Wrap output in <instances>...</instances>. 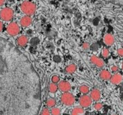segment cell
Returning a JSON list of instances; mask_svg holds the SVG:
<instances>
[{"mask_svg": "<svg viewBox=\"0 0 123 115\" xmlns=\"http://www.w3.org/2000/svg\"><path fill=\"white\" fill-rule=\"evenodd\" d=\"M84 114L85 110L82 107H75L71 112V115H83Z\"/></svg>", "mask_w": 123, "mask_h": 115, "instance_id": "cell-14", "label": "cell"}, {"mask_svg": "<svg viewBox=\"0 0 123 115\" xmlns=\"http://www.w3.org/2000/svg\"><path fill=\"white\" fill-rule=\"evenodd\" d=\"M61 109L58 107H53L50 110L51 115H61Z\"/></svg>", "mask_w": 123, "mask_h": 115, "instance_id": "cell-19", "label": "cell"}, {"mask_svg": "<svg viewBox=\"0 0 123 115\" xmlns=\"http://www.w3.org/2000/svg\"><path fill=\"white\" fill-rule=\"evenodd\" d=\"M14 16V10L10 8H4L0 10V19L4 21H10Z\"/></svg>", "mask_w": 123, "mask_h": 115, "instance_id": "cell-3", "label": "cell"}, {"mask_svg": "<svg viewBox=\"0 0 123 115\" xmlns=\"http://www.w3.org/2000/svg\"><path fill=\"white\" fill-rule=\"evenodd\" d=\"M100 77L103 80H105V81H107V80H110L111 77V73L107 70H102L100 73Z\"/></svg>", "mask_w": 123, "mask_h": 115, "instance_id": "cell-13", "label": "cell"}, {"mask_svg": "<svg viewBox=\"0 0 123 115\" xmlns=\"http://www.w3.org/2000/svg\"><path fill=\"white\" fill-rule=\"evenodd\" d=\"M20 8L22 12H24L25 15L31 16L35 13L37 7L34 3L29 1H25L21 4Z\"/></svg>", "mask_w": 123, "mask_h": 115, "instance_id": "cell-1", "label": "cell"}, {"mask_svg": "<svg viewBox=\"0 0 123 115\" xmlns=\"http://www.w3.org/2000/svg\"><path fill=\"white\" fill-rule=\"evenodd\" d=\"M56 104V101L53 98H49L48 100L46 101V105L48 108H53Z\"/></svg>", "mask_w": 123, "mask_h": 115, "instance_id": "cell-18", "label": "cell"}, {"mask_svg": "<svg viewBox=\"0 0 123 115\" xmlns=\"http://www.w3.org/2000/svg\"><path fill=\"white\" fill-rule=\"evenodd\" d=\"M79 91L83 95H87L89 92V88L88 86L83 84L79 87Z\"/></svg>", "mask_w": 123, "mask_h": 115, "instance_id": "cell-17", "label": "cell"}, {"mask_svg": "<svg viewBox=\"0 0 123 115\" xmlns=\"http://www.w3.org/2000/svg\"><path fill=\"white\" fill-rule=\"evenodd\" d=\"M110 82L114 84V85H118L119 84H120L123 80V76L120 73H114L113 75H111V78H110Z\"/></svg>", "mask_w": 123, "mask_h": 115, "instance_id": "cell-7", "label": "cell"}, {"mask_svg": "<svg viewBox=\"0 0 123 115\" xmlns=\"http://www.w3.org/2000/svg\"><path fill=\"white\" fill-rule=\"evenodd\" d=\"M89 47H90V45L87 42H85L83 44V49L85 51H88L89 49Z\"/></svg>", "mask_w": 123, "mask_h": 115, "instance_id": "cell-25", "label": "cell"}, {"mask_svg": "<svg viewBox=\"0 0 123 115\" xmlns=\"http://www.w3.org/2000/svg\"><path fill=\"white\" fill-rule=\"evenodd\" d=\"M58 88L61 92L63 93H67L69 92L72 89V85L68 81H60L58 83Z\"/></svg>", "mask_w": 123, "mask_h": 115, "instance_id": "cell-6", "label": "cell"}, {"mask_svg": "<svg viewBox=\"0 0 123 115\" xmlns=\"http://www.w3.org/2000/svg\"><path fill=\"white\" fill-rule=\"evenodd\" d=\"M102 55L103 56L104 58H107L109 55V51L108 49L107 48H104L103 51H102Z\"/></svg>", "mask_w": 123, "mask_h": 115, "instance_id": "cell-24", "label": "cell"}, {"mask_svg": "<svg viewBox=\"0 0 123 115\" xmlns=\"http://www.w3.org/2000/svg\"><path fill=\"white\" fill-rule=\"evenodd\" d=\"M119 70V68H118V66H116V65H113L111 67V71L112 73H116Z\"/></svg>", "mask_w": 123, "mask_h": 115, "instance_id": "cell-26", "label": "cell"}, {"mask_svg": "<svg viewBox=\"0 0 123 115\" xmlns=\"http://www.w3.org/2000/svg\"><path fill=\"white\" fill-rule=\"evenodd\" d=\"M48 89L49 91L51 93H55L57 90H59V88H58V85L56 84H54V83H50L48 86Z\"/></svg>", "mask_w": 123, "mask_h": 115, "instance_id": "cell-16", "label": "cell"}, {"mask_svg": "<svg viewBox=\"0 0 123 115\" xmlns=\"http://www.w3.org/2000/svg\"><path fill=\"white\" fill-rule=\"evenodd\" d=\"M32 19L31 16H28V15H25L24 16H22L19 21L20 25L24 27H29L30 25L32 24Z\"/></svg>", "mask_w": 123, "mask_h": 115, "instance_id": "cell-9", "label": "cell"}, {"mask_svg": "<svg viewBox=\"0 0 123 115\" xmlns=\"http://www.w3.org/2000/svg\"><path fill=\"white\" fill-rule=\"evenodd\" d=\"M6 31L10 36H17L20 32L19 25L16 22H11L7 26Z\"/></svg>", "mask_w": 123, "mask_h": 115, "instance_id": "cell-4", "label": "cell"}, {"mask_svg": "<svg viewBox=\"0 0 123 115\" xmlns=\"http://www.w3.org/2000/svg\"><path fill=\"white\" fill-rule=\"evenodd\" d=\"M103 1L116 5H123V0H103Z\"/></svg>", "mask_w": 123, "mask_h": 115, "instance_id": "cell-20", "label": "cell"}, {"mask_svg": "<svg viewBox=\"0 0 123 115\" xmlns=\"http://www.w3.org/2000/svg\"><path fill=\"white\" fill-rule=\"evenodd\" d=\"M3 29H4V24H3V23L0 21V32H2Z\"/></svg>", "mask_w": 123, "mask_h": 115, "instance_id": "cell-28", "label": "cell"}, {"mask_svg": "<svg viewBox=\"0 0 123 115\" xmlns=\"http://www.w3.org/2000/svg\"><path fill=\"white\" fill-rule=\"evenodd\" d=\"M117 54L118 55L123 57V48H119L117 51Z\"/></svg>", "mask_w": 123, "mask_h": 115, "instance_id": "cell-27", "label": "cell"}, {"mask_svg": "<svg viewBox=\"0 0 123 115\" xmlns=\"http://www.w3.org/2000/svg\"><path fill=\"white\" fill-rule=\"evenodd\" d=\"M51 80H52V82L54 83V84H58L59 82L61 81L60 80V77L57 75H52V77H51Z\"/></svg>", "mask_w": 123, "mask_h": 115, "instance_id": "cell-21", "label": "cell"}, {"mask_svg": "<svg viewBox=\"0 0 123 115\" xmlns=\"http://www.w3.org/2000/svg\"><path fill=\"white\" fill-rule=\"evenodd\" d=\"M28 41H29V39L27 36L21 35L17 38V45L19 47H24L28 44Z\"/></svg>", "mask_w": 123, "mask_h": 115, "instance_id": "cell-12", "label": "cell"}, {"mask_svg": "<svg viewBox=\"0 0 123 115\" xmlns=\"http://www.w3.org/2000/svg\"><path fill=\"white\" fill-rule=\"evenodd\" d=\"M122 69H123V64H122Z\"/></svg>", "mask_w": 123, "mask_h": 115, "instance_id": "cell-30", "label": "cell"}, {"mask_svg": "<svg viewBox=\"0 0 123 115\" xmlns=\"http://www.w3.org/2000/svg\"><path fill=\"white\" fill-rule=\"evenodd\" d=\"M103 41L104 43L106 45L111 46L115 43V38H114V36L112 34H107L105 35V36H104Z\"/></svg>", "mask_w": 123, "mask_h": 115, "instance_id": "cell-11", "label": "cell"}, {"mask_svg": "<svg viewBox=\"0 0 123 115\" xmlns=\"http://www.w3.org/2000/svg\"><path fill=\"white\" fill-rule=\"evenodd\" d=\"M77 69V66L76 65H74V64H70V65H68L66 67H65V72L69 73V74H72L76 72V71Z\"/></svg>", "mask_w": 123, "mask_h": 115, "instance_id": "cell-15", "label": "cell"}, {"mask_svg": "<svg viewBox=\"0 0 123 115\" xmlns=\"http://www.w3.org/2000/svg\"><path fill=\"white\" fill-rule=\"evenodd\" d=\"M61 101L64 105L71 106L73 105L76 101L75 97L73 94L70 93L69 92L63 93L61 96Z\"/></svg>", "mask_w": 123, "mask_h": 115, "instance_id": "cell-2", "label": "cell"}, {"mask_svg": "<svg viewBox=\"0 0 123 115\" xmlns=\"http://www.w3.org/2000/svg\"><path fill=\"white\" fill-rule=\"evenodd\" d=\"M92 102H93V100L89 95H83L79 99V104L80 105V107L83 108H89V106H91L92 104Z\"/></svg>", "mask_w": 123, "mask_h": 115, "instance_id": "cell-5", "label": "cell"}, {"mask_svg": "<svg viewBox=\"0 0 123 115\" xmlns=\"http://www.w3.org/2000/svg\"><path fill=\"white\" fill-rule=\"evenodd\" d=\"M90 61L93 65L98 68H103L105 66V62H103V60L97 57L96 55H92L90 58Z\"/></svg>", "mask_w": 123, "mask_h": 115, "instance_id": "cell-8", "label": "cell"}, {"mask_svg": "<svg viewBox=\"0 0 123 115\" xmlns=\"http://www.w3.org/2000/svg\"><path fill=\"white\" fill-rule=\"evenodd\" d=\"M103 108V104L100 102H96L94 105V108L96 110H100Z\"/></svg>", "mask_w": 123, "mask_h": 115, "instance_id": "cell-22", "label": "cell"}, {"mask_svg": "<svg viewBox=\"0 0 123 115\" xmlns=\"http://www.w3.org/2000/svg\"><path fill=\"white\" fill-rule=\"evenodd\" d=\"M40 115H51L50 110L48 108H44L43 110L41 111Z\"/></svg>", "mask_w": 123, "mask_h": 115, "instance_id": "cell-23", "label": "cell"}, {"mask_svg": "<svg viewBox=\"0 0 123 115\" xmlns=\"http://www.w3.org/2000/svg\"><path fill=\"white\" fill-rule=\"evenodd\" d=\"M5 1H6V0H0V7H1V6H2V5L4 4Z\"/></svg>", "mask_w": 123, "mask_h": 115, "instance_id": "cell-29", "label": "cell"}, {"mask_svg": "<svg viewBox=\"0 0 123 115\" xmlns=\"http://www.w3.org/2000/svg\"><path fill=\"white\" fill-rule=\"evenodd\" d=\"M89 96H90V97L92 98V99L93 101H98L101 98V93L98 89L94 88L90 92V95Z\"/></svg>", "mask_w": 123, "mask_h": 115, "instance_id": "cell-10", "label": "cell"}]
</instances>
